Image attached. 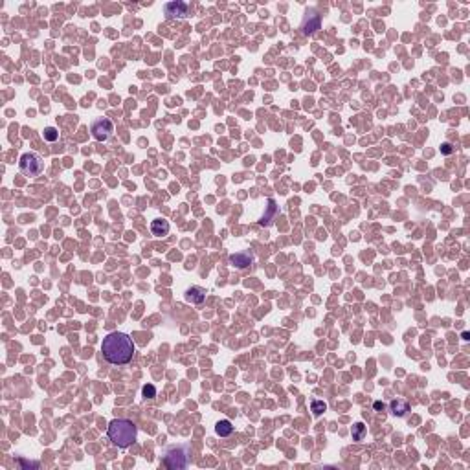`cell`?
<instances>
[{
  "label": "cell",
  "mask_w": 470,
  "mask_h": 470,
  "mask_svg": "<svg viewBox=\"0 0 470 470\" xmlns=\"http://www.w3.org/2000/svg\"><path fill=\"white\" fill-rule=\"evenodd\" d=\"M101 352L103 358L112 365H125L129 364L136 352V346L132 338L125 333H111L103 338L101 344Z\"/></svg>",
  "instance_id": "obj_1"
},
{
  "label": "cell",
  "mask_w": 470,
  "mask_h": 470,
  "mask_svg": "<svg viewBox=\"0 0 470 470\" xmlns=\"http://www.w3.org/2000/svg\"><path fill=\"white\" fill-rule=\"evenodd\" d=\"M107 435L118 448H129L138 437V428L129 419H112L107 428Z\"/></svg>",
  "instance_id": "obj_2"
},
{
  "label": "cell",
  "mask_w": 470,
  "mask_h": 470,
  "mask_svg": "<svg viewBox=\"0 0 470 470\" xmlns=\"http://www.w3.org/2000/svg\"><path fill=\"white\" fill-rule=\"evenodd\" d=\"M189 456H191V447L189 445H180V447H171L164 454V465L171 470L186 469L189 465Z\"/></svg>",
  "instance_id": "obj_3"
},
{
  "label": "cell",
  "mask_w": 470,
  "mask_h": 470,
  "mask_svg": "<svg viewBox=\"0 0 470 470\" xmlns=\"http://www.w3.org/2000/svg\"><path fill=\"white\" fill-rule=\"evenodd\" d=\"M18 169L26 176H39L44 171V160L37 153H24L18 160Z\"/></svg>",
  "instance_id": "obj_4"
},
{
  "label": "cell",
  "mask_w": 470,
  "mask_h": 470,
  "mask_svg": "<svg viewBox=\"0 0 470 470\" xmlns=\"http://www.w3.org/2000/svg\"><path fill=\"white\" fill-rule=\"evenodd\" d=\"M90 132H92V136H94V140H98V141L111 140L112 134H114V123H112L109 118H100V119L92 121V125H90Z\"/></svg>",
  "instance_id": "obj_5"
},
{
  "label": "cell",
  "mask_w": 470,
  "mask_h": 470,
  "mask_svg": "<svg viewBox=\"0 0 470 470\" xmlns=\"http://www.w3.org/2000/svg\"><path fill=\"white\" fill-rule=\"evenodd\" d=\"M320 28H322V15H318V11H314V9L307 11L305 17H303V22H301L303 33L305 35H314Z\"/></svg>",
  "instance_id": "obj_6"
},
{
  "label": "cell",
  "mask_w": 470,
  "mask_h": 470,
  "mask_svg": "<svg viewBox=\"0 0 470 470\" xmlns=\"http://www.w3.org/2000/svg\"><path fill=\"white\" fill-rule=\"evenodd\" d=\"M189 6L186 2H180V0H175V2H167L164 6L165 17L173 20V18H186L188 17Z\"/></svg>",
  "instance_id": "obj_7"
},
{
  "label": "cell",
  "mask_w": 470,
  "mask_h": 470,
  "mask_svg": "<svg viewBox=\"0 0 470 470\" xmlns=\"http://www.w3.org/2000/svg\"><path fill=\"white\" fill-rule=\"evenodd\" d=\"M253 263H255V257L250 252H237L230 255V264H234L235 268H239V270H244L248 266H252Z\"/></svg>",
  "instance_id": "obj_8"
},
{
  "label": "cell",
  "mask_w": 470,
  "mask_h": 470,
  "mask_svg": "<svg viewBox=\"0 0 470 470\" xmlns=\"http://www.w3.org/2000/svg\"><path fill=\"white\" fill-rule=\"evenodd\" d=\"M277 213H279V208H277L276 200H274V199H268V206H266V210H264V215L261 217L259 224H261V226H264V228L272 226V224H274V221H276V217H277Z\"/></svg>",
  "instance_id": "obj_9"
},
{
  "label": "cell",
  "mask_w": 470,
  "mask_h": 470,
  "mask_svg": "<svg viewBox=\"0 0 470 470\" xmlns=\"http://www.w3.org/2000/svg\"><path fill=\"white\" fill-rule=\"evenodd\" d=\"M184 298H186V301L188 303H193V305H200V303H204L206 300V290L200 287H191L186 290V294H184Z\"/></svg>",
  "instance_id": "obj_10"
},
{
  "label": "cell",
  "mask_w": 470,
  "mask_h": 470,
  "mask_svg": "<svg viewBox=\"0 0 470 470\" xmlns=\"http://www.w3.org/2000/svg\"><path fill=\"white\" fill-rule=\"evenodd\" d=\"M389 411L393 413L395 417H406L408 411H410V404L404 399H395L389 402Z\"/></svg>",
  "instance_id": "obj_11"
},
{
  "label": "cell",
  "mask_w": 470,
  "mask_h": 470,
  "mask_svg": "<svg viewBox=\"0 0 470 470\" xmlns=\"http://www.w3.org/2000/svg\"><path fill=\"white\" fill-rule=\"evenodd\" d=\"M151 232L156 237H164V235L169 234V223L164 221V219H154L153 223H151Z\"/></svg>",
  "instance_id": "obj_12"
},
{
  "label": "cell",
  "mask_w": 470,
  "mask_h": 470,
  "mask_svg": "<svg viewBox=\"0 0 470 470\" xmlns=\"http://www.w3.org/2000/svg\"><path fill=\"white\" fill-rule=\"evenodd\" d=\"M215 432H217V435H221V437H228V435L234 434V424L230 423L228 419H223V421H219V423L215 424Z\"/></svg>",
  "instance_id": "obj_13"
},
{
  "label": "cell",
  "mask_w": 470,
  "mask_h": 470,
  "mask_svg": "<svg viewBox=\"0 0 470 470\" xmlns=\"http://www.w3.org/2000/svg\"><path fill=\"white\" fill-rule=\"evenodd\" d=\"M365 437V426L364 423H356L352 426V441H362Z\"/></svg>",
  "instance_id": "obj_14"
},
{
  "label": "cell",
  "mask_w": 470,
  "mask_h": 470,
  "mask_svg": "<svg viewBox=\"0 0 470 470\" xmlns=\"http://www.w3.org/2000/svg\"><path fill=\"white\" fill-rule=\"evenodd\" d=\"M42 136H44V140L46 141H57L59 140V130L55 129V127H46L44 132H42Z\"/></svg>",
  "instance_id": "obj_15"
},
{
  "label": "cell",
  "mask_w": 470,
  "mask_h": 470,
  "mask_svg": "<svg viewBox=\"0 0 470 470\" xmlns=\"http://www.w3.org/2000/svg\"><path fill=\"white\" fill-rule=\"evenodd\" d=\"M311 410H312V413H314V415H322L323 411L327 410V404H325L323 400H312Z\"/></svg>",
  "instance_id": "obj_16"
},
{
  "label": "cell",
  "mask_w": 470,
  "mask_h": 470,
  "mask_svg": "<svg viewBox=\"0 0 470 470\" xmlns=\"http://www.w3.org/2000/svg\"><path fill=\"white\" fill-rule=\"evenodd\" d=\"M141 395H143V399H154L156 397V388H154L153 384H145L141 388Z\"/></svg>",
  "instance_id": "obj_17"
},
{
  "label": "cell",
  "mask_w": 470,
  "mask_h": 470,
  "mask_svg": "<svg viewBox=\"0 0 470 470\" xmlns=\"http://www.w3.org/2000/svg\"><path fill=\"white\" fill-rule=\"evenodd\" d=\"M441 153L447 154V156H448V154H452L454 153V145H452V143H448V141H445V143L441 145Z\"/></svg>",
  "instance_id": "obj_18"
},
{
  "label": "cell",
  "mask_w": 470,
  "mask_h": 470,
  "mask_svg": "<svg viewBox=\"0 0 470 470\" xmlns=\"http://www.w3.org/2000/svg\"><path fill=\"white\" fill-rule=\"evenodd\" d=\"M373 408H375L376 411H382V410H384V402H380V400H376L375 404H373Z\"/></svg>",
  "instance_id": "obj_19"
},
{
  "label": "cell",
  "mask_w": 470,
  "mask_h": 470,
  "mask_svg": "<svg viewBox=\"0 0 470 470\" xmlns=\"http://www.w3.org/2000/svg\"><path fill=\"white\" fill-rule=\"evenodd\" d=\"M20 465H24V467H39V463H28L24 459H20Z\"/></svg>",
  "instance_id": "obj_20"
}]
</instances>
